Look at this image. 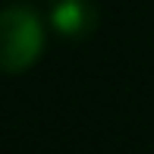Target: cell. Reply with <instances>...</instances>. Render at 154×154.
Listing matches in <instances>:
<instances>
[{
    "label": "cell",
    "mask_w": 154,
    "mask_h": 154,
    "mask_svg": "<svg viewBox=\"0 0 154 154\" xmlns=\"http://www.w3.org/2000/svg\"><path fill=\"white\" fill-rule=\"evenodd\" d=\"M44 51V22L32 6L13 3L0 10V72H22Z\"/></svg>",
    "instance_id": "6da1fadb"
},
{
    "label": "cell",
    "mask_w": 154,
    "mask_h": 154,
    "mask_svg": "<svg viewBox=\"0 0 154 154\" xmlns=\"http://www.w3.org/2000/svg\"><path fill=\"white\" fill-rule=\"evenodd\" d=\"M97 13L91 0H57L51 10V25L63 38H82L94 29Z\"/></svg>",
    "instance_id": "7a4b0ae2"
}]
</instances>
